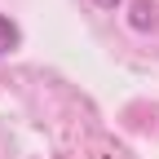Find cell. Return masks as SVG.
Returning a JSON list of instances; mask_svg holds the SVG:
<instances>
[{
  "label": "cell",
  "instance_id": "obj_1",
  "mask_svg": "<svg viewBox=\"0 0 159 159\" xmlns=\"http://www.w3.org/2000/svg\"><path fill=\"white\" fill-rule=\"evenodd\" d=\"M13 44H18V27L9 22V18H0V57H5Z\"/></svg>",
  "mask_w": 159,
  "mask_h": 159
},
{
  "label": "cell",
  "instance_id": "obj_2",
  "mask_svg": "<svg viewBox=\"0 0 159 159\" xmlns=\"http://www.w3.org/2000/svg\"><path fill=\"white\" fill-rule=\"evenodd\" d=\"M93 5H102V9H115V5H119V0H93Z\"/></svg>",
  "mask_w": 159,
  "mask_h": 159
}]
</instances>
